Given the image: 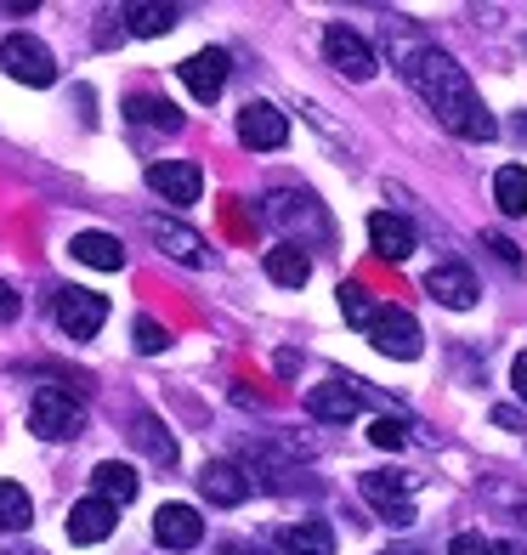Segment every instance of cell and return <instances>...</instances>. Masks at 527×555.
Segmentation results:
<instances>
[{
	"label": "cell",
	"mask_w": 527,
	"mask_h": 555,
	"mask_svg": "<svg viewBox=\"0 0 527 555\" xmlns=\"http://www.w3.org/2000/svg\"><path fill=\"white\" fill-rule=\"evenodd\" d=\"M493 198H499V210L505 216H527V170L522 165H505L493 176Z\"/></svg>",
	"instance_id": "d4e9b609"
},
{
	"label": "cell",
	"mask_w": 527,
	"mask_h": 555,
	"mask_svg": "<svg viewBox=\"0 0 527 555\" xmlns=\"http://www.w3.org/2000/svg\"><path fill=\"white\" fill-rule=\"evenodd\" d=\"M249 476H244V465H233V460H210L205 470H198V493H205L210 504H221V511H233V504H244L249 499Z\"/></svg>",
	"instance_id": "7c38bea8"
},
{
	"label": "cell",
	"mask_w": 527,
	"mask_h": 555,
	"mask_svg": "<svg viewBox=\"0 0 527 555\" xmlns=\"http://www.w3.org/2000/svg\"><path fill=\"white\" fill-rule=\"evenodd\" d=\"M239 142L244 147H261V154H267V147H284L290 142V119L272 108V103H244L239 108Z\"/></svg>",
	"instance_id": "8fae6325"
},
{
	"label": "cell",
	"mask_w": 527,
	"mask_h": 555,
	"mask_svg": "<svg viewBox=\"0 0 527 555\" xmlns=\"http://www.w3.org/2000/svg\"><path fill=\"white\" fill-rule=\"evenodd\" d=\"M154 539H159V550H193L198 539H205V521H198L193 504H159Z\"/></svg>",
	"instance_id": "9a60e30c"
},
{
	"label": "cell",
	"mask_w": 527,
	"mask_h": 555,
	"mask_svg": "<svg viewBox=\"0 0 527 555\" xmlns=\"http://www.w3.org/2000/svg\"><path fill=\"white\" fill-rule=\"evenodd\" d=\"M221 555H261V544H221Z\"/></svg>",
	"instance_id": "8d00e7d4"
},
{
	"label": "cell",
	"mask_w": 527,
	"mask_h": 555,
	"mask_svg": "<svg viewBox=\"0 0 527 555\" xmlns=\"http://www.w3.org/2000/svg\"><path fill=\"white\" fill-rule=\"evenodd\" d=\"M29 521H35L29 493H23L17 482H0V527H7V533H23Z\"/></svg>",
	"instance_id": "83f0119b"
},
{
	"label": "cell",
	"mask_w": 527,
	"mask_h": 555,
	"mask_svg": "<svg viewBox=\"0 0 527 555\" xmlns=\"http://www.w3.org/2000/svg\"><path fill=\"white\" fill-rule=\"evenodd\" d=\"M369 244H374L381 261H409L414 256V227L403 216H391V210H374L369 216Z\"/></svg>",
	"instance_id": "2e32d148"
},
{
	"label": "cell",
	"mask_w": 527,
	"mask_h": 555,
	"mask_svg": "<svg viewBox=\"0 0 527 555\" xmlns=\"http://www.w3.org/2000/svg\"><path fill=\"white\" fill-rule=\"evenodd\" d=\"M125 114H131L137 125H154V131H182V114H176L165 96H131Z\"/></svg>",
	"instance_id": "4316f807"
},
{
	"label": "cell",
	"mask_w": 527,
	"mask_h": 555,
	"mask_svg": "<svg viewBox=\"0 0 527 555\" xmlns=\"http://www.w3.org/2000/svg\"><path fill=\"white\" fill-rule=\"evenodd\" d=\"M147 188H154L165 205H198L205 170H198L193 159H159V165H147Z\"/></svg>",
	"instance_id": "52a82bcc"
},
{
	"label": "cell",
	"mask_w": 527,
	"mask_h": 555,
	"mask_svg": "<svg viewBox=\"0 0 527 555\" xmlns=\"http://www.w3.org/2000/svg\"><path fill=\"white\" fill-rule=\"evenodd\" d=\"M176 7H159V0H131L125 7V23H131V35H170L176 29Z\"/></svg>",
	"instance_id": "cb8c5ba5"
},
{
	"label": "cell",
	"mask_w": 527,
	"mask_h": 555,
	"mask_svg": "<svg viewBox=\"0 0 527 555\" xmlns=\"http://www.w3.org/2000/svg\"><path fill=\"white\" fill-rule=\"evenodd\" d=\"M425 295L442 300V307H454V312H471L476 307V278L460 261H442V267L425 272Z\"/></svg>",
	"instance_id": "4fadbf2b"
},
{
	"label": "cell",
	"mask_w": 527,
	"mask_h": 555,
	"mask_svg": "<svg viewBox=\"0 0 527 555\" xmlns=\"http://www.w3.org/2000/svg\"><path fill=\"white\" fill-rule=\"evenodd\" d=\"M29 431L46 437V442H68L86 431V402L63 391V386H40L35 402H29Z\"/></svg>",
	"instance_id": "7a4b0ae2"
},
{
	"label": "cell",
	"mask_w": 527,
	"mask_h": 555,
	"mask_svg": "<svg viewBox=\"0 0 527 555\" xmlns=\"http://www.w3.org/2000/svg\"><path fill=\"white\" fill-rule=\"evenodd\" d=\"M516 516H522V521H527V499H516Z\"/></svg>",
	"instance_id": "74e56055"
},
{
	"label": "cell",
	"mask_w": 527,
	"mask_h": 555,
	"mask_svg": "<svg viewBox=\"0 0 527 555\" xmlns=\"http://www.w3.org/2000/svg\"><path fill=\"white\" fill-rule=\"evenodd\" d=\"M91 488H97V499H108L114 511H119V504H131V499H137L142 476H137L131 465H119V460H103V465L91 470Z\"/></svg>",
	"instance_id": "ffe728a7"
},
{
	"label": "cell",
	"mask_w": 527,
	"mask_h": 555,
	"mask_svg": "<svg viewBox=\"0 0 527 555\" xmlns=\"http://www.w3.org/2000/svg\"><path fill=\"white\" fill-rule=\"evenodd\" d=\"M386 46H391V57H397V68H403L409 74V63L425 52V46H432V40H425L420 29H414V23L409 17H397V23H386Z\"/></svg>",
	"instance_id": "484cf974"
},
{
	"label": "cell",
	"mask_w": 527,
	"mask_h": 555,
	"mask_svg": "<svg viewBox=\"0 0 527 555\" xmlns=\"http://www.w3.org/2000/svg\"><path fill=\"white\" fill-rule=\"evenodd\" d=\"M131 335H137V351H165V346H170L165 323H154V318H137V323H131Z\"/></svg>",
	"instance_id": "f546056e"
},
{
	"label": "cell",
	"mask_w": 527,
	"mask_h": 555,
	"mask_svg": "<svg viewBox=\"0 0 527 555\" xmlns=\"http://www.w3.org/2000/svg\"><path fill=\"white\" fill-rule=\"evenodd\" d=\"M358 391H351V386H340V380H330V386H312L307 391V414L312 420H323V425H346L351 414H358Z\"/></svg>",
	"instance_id": "ac0fdd59"
},
{
	"label": "cell",
	"mask_w": 527,
	"mask_h": 555,
	"mask_svg": "<svg viewBox=\"0 0 527 555\" xmlns=\"http://www.w3.org/2000/svg\"><path fill=\"white\" fill-rule=\"evenodd\" d=\"M409 488H414V476H391V470H369V476H363V499H369L391 527H409V521H414Z\"/></svg>",
	"instance_id": "ba28073f"
},
{
	"label": "cell",
	"mask_w": 527,
	"mask_h": 555,
	"mask_svg": "<svg viewBox=\"0 0 527 555\" xmlns=\"http://www.w3.org/2000/svg\"><path fill=\"white\" fill-rule=\"evenodd\" d=\"M261 221H272V227H284V233H307L312 227V238H330V221H323V210L312 205L307 193H272L267 205H261Z\"/></svg>",
	"instance_id": "9c48e42d"
},
{
	"label": "cell",
	"mask_w": 527,
	"mask_h": 555,
	"mask_svg": "<svg viewBox=\"0 0 527 555\" xmlns=\"http://www.w3.org/2000/svg\"><path fill=\"white\" fill-rule=\"evenodd\" d=\"M114 521H119V511H114V504L108 499H80V504H74V511H68V539L74 544H103L108 533H114Z\"/></svg>",
	"instance_id": "e0dca14e"
},
{
	"label": "cell",
	"mask_w": 527,
	"mask_h": 555,
	"mask_svg": "<svg viewBox=\"0 0 527 555\" xmlns=\"http://www.w3.org/2000/svg\"><path fill=\"white\" fill-rule=\"evenodd\" d=\"M369 340L386 351V358H397V363H409V358H420V323L403 312V307H381L369 318Z\"/></svg>",
	"instance_id": "8992f818"
},
{
	"label": "cell",
	"mask_w": 527,
	"mask_h": 555,
	"mask_svg": "<svg viewBox=\"0 0 527 555\" xmlns=\"http://www.w3.org/2000/svg\"><path fill=\"white\" fill-rule=\"evenodd\" d=\"M267 278H272V284H284V289H300L312 278V256L300 244H272L267 249Z\"/></svg>",
	"instance_id": "44dd1931"
},
{
	"label": "cell",
	"mask_w": 527,
	"mask_h": 555,
	"mask_svg": "<svg viewBox=\"0 0 527 555\" xmlns=\"http://www.w3.org/2000/svg\"><path fill=\"white\" fill-rule=\"evenodd\" d=\"M488 244H493V256L505 261V267H522V249H516V244H511L505 233H488Z\"/></svg>",
	"instance_id": "d6a6232c"
},
{
	"label": "cell",
	"mask_w": 527,
	"mask_h": 555,
	"mask_svg": "<svg viewBox=\"0 0 527 555\" xmlns=\"http://www.w3.org/2000/svg\"><path fill=\"white\" fill-rule=\"evenodd\" d=\"M0 63H7V74L17 86H52L57 80V57L35 35H7L0 40Z\"/></svg>",
	"instance_id": "5b68a950"
},
{
	"label": "cell",
	"mask_w": 527,
	"mask_h": 555,
	"mask_svg": "<svg viewBox=\"0 0 527 555\" xmlns=\"http://www.w3.org/2000/svg\"><path fill=\"white\" fill-rule=\"evenodd\" d=\"M147 238H154L170 261H182V267H205V238H198L193 227H182V221H170V216H147Z\"/></svg>",
	"instance_id": "5bb4252c"
},
{
	"label": "cell",
	"mask_w": 527,
	"mask_h": 555,
	"mask_svg": "<svg viewBox=\"0 0 527 555\" xmlns=\"http://www.w3.org/2000/svg\"><path fill=\"white\" fill-rule=\"evenodd\" d=\"M369 442L386 448V453H397V448H403V425H397V420H374V425H369Z\"/></svg>",
	"instance_id": "4dcf8cb0"
},
{
	"label": "cell",
	"mask_w": 527,
	"mask_h": 555,
	"mask_svg": "<svg viewBox=\"0 0 527 555\" xmlns=\"http://www.w3.org/2000/svg\"><path fill=\"white\" fill-rule=\"evenodd\" d=\"M52 318H57V330L68 340H91L108 323V300L91 295V289H57L52 295Z\"/></svg>",
	"instance_id": "3957f363"
},
{
	"label": "cell",
	"mask_w": 527,
	"mask_h": 555,
	"mask_svg": "<svg viewBox=\"0 0 527 555\" xmlns=\"http://www.w3.org/2000/svg\"><path fill=\"white\" fill-rule=\"evenodd\" d=\"M131 442H137L154 465H165V470L176 465V437L165 431V425H159L154 414H137V420H131Z\"/></svg>",
	"instance_id": "603a6c76"
},
{
	"label": "cell",
	"mask_w": 527,
	"mask_h": 555,
	"mask_svg": "<svg viewBox=\"0 0 527 555\" xmlns=\"http://www.w3.org/2000/svg\"><path fill=\"white\" fill-rule=\"evenodd\" d=\"M340 312H346V323H358V330H369V318L381 312V307L369 300V289H363V284H340Z\"/></svg>",
	"instance_id": "f1b7e54d"
},
{
	"label": "cell",
	"mask_w": 527,
	"mask_h": 555,
	"mask_svg": "<svg viewBox=\"0 0 527 555\" xmlns=\"http://www.w3.org/2000/svg\"><path fill=\"white\" fill-rule=\"evenodd\" d=\"M17 312H23V295H17L12 284H0V323H12Z\"/></svg>",
	"instance_id": "836d02e7"
},
{
	"label": "cell",
	"mask_w": 527,
	"mask_h": 555,
	"mask_svg": "<svg viewBox=\"0 0 527 555\" xmlns=\"http://www.w3.org/2000/svg\"><path fill=\"white\" fill-rule=\"evenodd\" d=\"M228 74H233V57L221 52V46H205V52H193L182 63V86L198 96V103H216L221 86H228Z\"/></svg>",
	"instance_id": "30bf717a"
},
{
	"label": "cell",
	"mask_w": 527,
	"mask_h": 555,
	"mask_svg": "<svg viewBox=\"0 0 527 555\" xmlns=\"http://www.w3.org/2000/svg\"><path fill=\"white\" fill-rule=\"evenodd\" d=\"M493 425H505V431H522V414H516V409H493Z\"/></svg>",
	"instance_id": "d590c367"
},
{
	"label": "cell",
	"mask_w": 527,
	"mask_h": 555,
	"mask_svg": "<svg viewBox=\"0 0 527 555\" xmlns=\"http://www.w3.org/2000/svg\"><path fill=\"white\" fill-rule=\"evenodd\" d=\"M279 544H284V555H335L330 521H290L279 533Z\"/></svg>",
	"instance_id": "7402d4cb"
},
{
	"label": "cell",
	"mask_w": 527,
	"mask_h": 555,
	"mask_svg": "<svg viewBox=\"0 0 527 555\" xmlns=\"http://www.w3.org/2000/svg\"><path fill=\"white\" fill-rule=\"evenodd\" d=\"M68 256L80 261V267H97V272H119L125 267V244L114 233H74Z\"/></svg>",
	"instance_id": "d6986e66"
},
{
	"label": "cell",
	"mask_w": 527,
	"mask_h": 555,
	"mask_svg": "<svg viewBox=\"0 0 527 555\" xmlns=\"http://www.w3.org/2000/svg\"><path fill=\"white\" fill-rule=\"evenodd\" d=\"M511 386H516V397L527 402V351H522V358L511 363Z\"/></svg>",
	"instance_id": "e575fe53"
},
{
	"label": "cell",
	"mask_w": 527,
	"mask_h": 555,
	"mask_svg": "<svg viewBox=\"0 0 527 555\" xmlns=\"http://www.w3.org/2000/svg\"><path fill=\"white\" fill-rule=\"evenodd\" d=\"M448 555H499V550H493L483 533H460L454 544H448Z\"/></svg>",
	"instance_id": "1f68e13d"
},
{
	"label": "cell",
	"mask_w": 527,
	"mask_h": 555,
	"mask_svg": "<svg viewBox=\"0 0 527 555\" xmlns=\"http://www.w3.org/2000/svg\"><path fill=\"white\" fill-rule=\"evenodd\" d=\"M323 57H330V68L335 74H346V80H374V46L358 35V29H346V23H330V29H323Z\"/></svg>",
	"instance_id": "277c9868"
},
{
	"label": "cell",
	"mask_w": 527,
	"mask_h": 555,
	"mask_svg": "<svg viewBox=\"0 0 527 555\" xmlns=\"http://www.w3.org/2000/svg\"><path fill=\"white\" fill-rule=\"evenodd\" d=\"M403 80L420 91V103L432 108L460 142H493V137H499V125H493V114L483 108V96H476L471 74L448 57V52H437V46H425V52L409 63Z\"/></svg>",
	"instance_id": "6da1fadb"
}]
</instances>
